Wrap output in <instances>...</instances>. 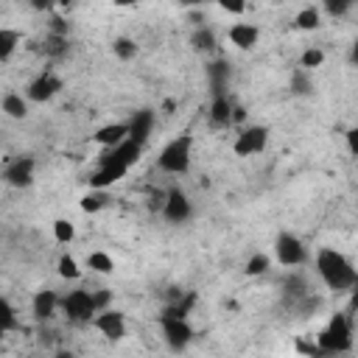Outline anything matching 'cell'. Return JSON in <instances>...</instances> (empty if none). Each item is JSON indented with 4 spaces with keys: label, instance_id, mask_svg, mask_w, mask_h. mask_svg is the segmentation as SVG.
I'll return each instance as SVG.
<instances>
[{
    "label": "cell",
    "instance_id": "cell-1",
    "mask_svg": "<svg viewBox=\"0 0 358 358\" xmlns=\"http://www.w3.org/2000/svg\"><path fill=\"white\" fill-rule=\"evenodd\" d=\"M316 274L322 277V283L330 292H350L358 285L355 266L347 260V255H341L339 249H330V247H322L316 252Z\"/></svg>",
    "mask_w": 358,
    "mask_h": 358
},
{
    "label": "cell",
    "instance_id": "cell-2",
    "mask_svg": "<svg viewBox=\"0 0 358 358\" xmlns=\"http://www.w3.org/2000/svg\"><path fill=\"white\" fill-rule=\"evenodd\" d=\"M190 163H193V134L188 132L168 140L157 157V168L171 177H185L190 171Z\"/></svg>",
    "mask_w": 358,
    "mask_h": 358
},
{
    "label": "cell",
    "instance_id": "cell-3",
    "mask_svg": "<svg viewBox=\"0 0 358 358\" xmlns=\"http://www.w3.org/2000/svg\"><path fill=\"white\" fill-rule=\"evenodd\" d=\"M316 344L322 352H330V355H339V352H347L352 347V325H350V316L347 314H336L328 328L316 336Z\"/></svg>",
    "mask_w": 358,
    "mask_h": 358
},
{
    "label": "cell",
    "instance_id": "cell-4",
    "mask_svg": "<svg viewBox=\"0 0 358 358\" xmlns=\"http://www.w3.org/2000/svg\"><path fill=\"white\" fill-rule=\"evenodd\" d=\"M274 258H277L280 266L294 269V266H303V263L308 260V249H305V244H303L294 233L283 230V233L274 238Z\"/></svg>",
    "mask_w": 358,
    "mask_h": 358
},
{
    "label": "cell",
    "instance_id": "cell-5",
    "mask_svg": "<svg viewBox=\"0 0 358 358\" xmlns=\"http://www.w3.org/2000/svg\"><path fill=\"white\" fill-rule=\"evenodd\" d=\"M62 311H64L67 319H73V322H93V319L98 316L93 292H87V289L67 292V294L62 297Z\"/></svg>",
    "mask_w": 358,
    "mask_h": 358
},
{
    "label": "cell",
    "instance_id": "cell-6",
    "mask_svg": "<svg viewBox=\"0 0 358 358\" xmlns=\"http://www.w3.org/2000/svg\"><path fill=\"white\" fill-rule=\"evenodd\" d=\"M193 216V202L182 188H168L165 190V204H163V219L168 224H188Z\"/></svg>",
    "mask_w": 358,
    "mask_h": 358
},
{
    "label": "cell",
    "instance_id": "cell-7",
    "mask_svg": "<svg viewBox=\"0 0 358 358\" xmlns=\"http://www.w3.org/2000/svg\"><path fill=\"white\" fill-rule=\"evenodd\" d=\"M269 146V129L266 126H244L233 143V152L238 157H255V154H263Z\"/></svg>",
    "mask_w": 358,
    "mask_h": 358
},
{
    "label": "cell",
    "instance_id": "cell-8",
    "mask_svg": "<svg viewBox=\"0 0 358 358\" xmlns=\"http://www.w3.org/2000/svg\"><path fill=\"white\" fill-rule=\"evenodd\" d=\"M160 328H163V339L165 344L174 350V352H182L190 341H193V328L188 319H179V316H168L163 314L160 316Z\"/></svg>",
    "mask_w": 358,
    "mask_h": 358
},
{
    "label": "cell",
    "instance_id": "cell-9",
    "mask_svg": "<svg viewBox=\"0 0 358 358\" xmlns=\"http://www.w3.org/2000/svg\"><path fill=\"white\" fill-rule=\"evenodd\" d=\"M34 168H37V160L31 154L15 157L3 168V182L9 188H31L34 185Z\"/></svg>",
    "mask_w": 358,
    "mask_h": 358
},
{
    "label": "cell",
    "instance_id": "cell-10",
    "mask_svg": "<svg viewBox=\"0 0 358 358\" xmlns=\"http://www.w3.org/2000/svg\"><path fill=\"white\" fill-rule=\"evenodd\" d=\"M59 90H62V79H59L56 73H51V70H45V73H39V76L26 87V98L34 101V104H45V101H51Z\"/></svg>",
    "mask_w": 358,
    "mask_h": 358
},
{
    "label": "cell",
    "instance_id": "cell-11",
    "mask_svg": "<svg viewBox=\"0 0 358 358\" xmlns=\"http://www.w3.org/2000/svg\"><path fill=\"white\" fill-rule=\"evenodd\" d=\"M93 328H96L104 339L120 341V339L126 336V316H123V311L109 308V311H101V314L93 319Z\"/></svg>",
    "mask_w": 358,
    "mask_h": 358
},
{
    "label": "cell",
    "instance_id": "cell-12",
    "mask_svg": "<svg viewBox=\"0 0 358 358\" xmlns=\"http://www.w3.org/2000/svg\"><path fill=\"white\" fill-rule=\"evenodd\" d=\"M140 154H143V146L140 143H134L132 137L126 140V143H120V146H115V149H107L104 154H101V160L98 163H109V165H120V168H132L137 160H140Z\"/></svg>",
    "mask_w": 358,
    "mask_h": 358
},
{
    "label": "cell",
    "instance_id": "cell-13",
    "mask_svg": "<svg viewBox=\"0 0 358 358\" xmlns=\"http://www.w3.org/2000/svg\"><path fill=\"white\" fill-rule=\"evenodd\" d=\"M154 112L152 109H137L132 118H129V137L134 140V143H140V146H146V140H149V134L154 132Z\"/></svg>",
    "mask_w": 358,
    "mask_h": 358
},
{
    "label": "cell",
    "instance_id": "cell-14",
    "mask_svg": "<svg viewBox=\"0 0 358 358\" xmlns=\"http://www.w3.org/2000/svg\"><path fill=\"white\" fill-rule=\"evenodd\" d=\"M227 39L241 51H252L260 39V28L255 23H233L227 31Z\"/></svg>",
    "mask_w": 358,
    "mask_h": 358
},
{
    "label": "cell",
    "instance_id": "cell-15",
    "mask_svg": "<svg viewBox=\"0 0 358 358\" xmlns=\"http://www.w3.org/2000/svg\"><path fill=\"white\" fill-rule=\"evenodd\" d=\"M126 174H129V171H126V168H120V165L98 163V168L90 174V188H93V190H107V188H112L115 182H120Z\"/></svg>",
    "mask_w": 358,
    "mask_h": 358
},
{
    "label": "cell",
    "instance_id": "cell-16",
    "mask_svg": "<svg viewBox=\"0 0 358 358\" xmlns=\"http://www.w3.org/2000/svg\"><path fill=\"white\" fill-rule=\"evenodd\" d=\"M93 140L98 143L104 152H107V149H115V146H120V143L129 140V126H126V123H107V126H101V129L93 134Z\"/></svg>",
    "mask_w": 358,
    "mask_h": 358
},
{
    "label": "cell",
    "instance_id": "cell-17",
    "mask_svg": "<svg viewBox=\"0 0 358 358\" xmlns=\"http://www.w3.org/2000/svg\"><path fill=\"white\" fill-rule=\"evenodd\" d=\"M56 308H62V297L56 292H51V289L37 292L34 300H31V311H34L37 319H51L56 314Z\"/></svg>",
    "mask_w": 358,
    "mask_h": 358
},
{
    "label": "cell",
    "instance_id": "cell-18",
    "mask_svg": "<svg viewBox=\"0 0 358 358\" xmlns=\"http://www.w3.org/2000/svg\"><path fill=\"white\" fill-rule=\"evenodd\" d=\"M233 101L227 96H213L210 101V123L213 126H230L233 123Z\"/></svg>",
    "mask_w": 358,
    "mask_h": 358
},
{
    "label": "cell",
    "instance_id": "cell-19",
    "mask_svg": "<svg viewBox=\"0 0 358 358\" xmlns=\"http://www.w3.org/2000/svg\"><path fill=\"white\" fill-rule=\"evenodd\" d=\"M0 109H3V115L12 120H23L28 115V98H23L20 93H6L0 98Z\"/></svg>",
    "mask_w": 358,
    "mask_h": 358
},
{
    "label": "cell",
    "instance_id": "cell-20",
    "mask_svg": "<svg viewBox=\"0 0 358 358\" xmlns=\"http://www.w3.org/2000/svg\"><path fill=\"white\" fill-rule=\"evenodd\" d=\"M289 90H292V96H297V98L314 96V79H311L308 70H303V67L294 70L292 79H289Z\"/></svg>",
    "mask_w": 358,
    "mask_h": 358
},
{
    "label": "cell",
    "instance_id": "cell-21",
    "mask_svg": "<svg viewBox=\"0 0 358 358\" xmlns=\"http://www.w3.org/2000/svg\"><path fill=\"white\" fill-rule=\"evenodd\" d=\"M20 42H23V34L17 28H9V26L0 28V62H9Z\"/></svg>",
    "mask_w": 358,
    "mask_h": 358
},
{
    "label": "cell",
    "instance_id": "cell-22",
    "mask_svg": "<svg viewBox=\"0 0 358 358\" xmlns=\"http://www.w3.org/2000/svg\"><path fill=\"white\" fill-rule=\"evenodd\" d=\"M294 26H297L300 31H319V28H322V9H319V6H305V9H300L297 17H294Z\"/></svg>",
    "mask_w": 358,
    "mask_h": 358
},
{
    "label": "cell",
    "instance_id": "cell-23",
    "mask_svg": "<svg viewBox=\"0 0 358 358\" xmlns=\"http://www.w3.org/2000/svg\"><path fill=\"white\" fill-rule=\"evenodd\" d=\"M207 73H210L213 96H224V87H227V76H230V70H227V62H213V64L207 67Z\"/></svg>",
    "mask_w": 358,
    "mask_h": 358
},
{
    "label": "cell",
    "instance_id": "cell-24",
    "mask_svg": "<svg viewBox=\"0 0 358 358\" xmlns=\"http://www.w3.org/2000/svg\"><path fill=\"white\" fill-rule=\"evenodd\" d=\"M87 269L96 271V274H112L115 271V260H112V255L96 249V252L87 255Z\"/></svg>",
    "mask_w": 358,
    "mask_h": 358
},
{
    "label": "cell",
    "instance_id": "cell-25",
    "mask_svg": "<svg viewBox=\"0 0 358 358\" xmlns=\"http://www.w3.org/2000/svg\"><path fill=\"white\" fill-rule=\"evenodd\" d=\"M190 45L202 53H210V51H216V34H213L207 26H196V31L190 37Z\"/></svg>",
    "mask_w": 358,
    "mask_h": 358
},
{
    "label": "cell",
    "instance_id": "cell-26",
    "mask_svg": "<svg viewBox=\"0 0 358 358\" xmlns=\"http://www.w3.org/2000/svg\"><path fill=\"white\" fill-rule=\"evenodd\" d=\"M269 269H271V258H269L266 252H255V255H249V260H247V266H244L247 277H260V274H266Z\"/></svg>",
    "mask_w": 358,
    "mask_h": 358
},
{
    "label": "cell",
    "instance_id": "cell-27",
    "mask_svg": "<svg viewBox=\"0 0 358 358\" xmlns=\"http://www.w3.org/2000/svg\"><path fill=\"white\" fill-rule=\"evenodd\" d=\"M107 204H109L107 190H90V193L82 199V210H84V213H90V216H93V213H101Z\"/></svg>",
    "mask_w": 358,
    "mask_h": 358
},
{
    "label": "cell",
    "instance_id": "cell-28",
    "mask_svg": "<svg viewBox=\"0 0 358 358\" xmlns=\"http://www.w3.org/2000/svg\"><path fill=\"white\" fill-rule=\"evenodd\" d=\"M17 328H20L17 311H15V305H12L9 300H3V303H0V330H3V333H12V330H17Z\"/></svg>",
    "mask_w": 358,
    "mask_h": 358
},
{
    "label": "cell",
    "instance_id": "cell-29",
    "mask_svg": "<svg viewBox=\"0 0 358 358\" xmlns=\"http://www.w3.org/2000/svg\"><path fill=\"white\" fill-rule=\"evenodd\" d=\"M56 271H59L62 280H79L82 277V269H79V263H76L73 255H62L59 263H56Z\"/></svg>",
    "mask_w": 358,
    "mask_h": 358
},
{
    "label": "cell",
    "instance_id": "cell-30",
    "mask_svg": "<svg viewBox=\"0 0 358 358\" xmlns=\"http://www.w3.org/2000/svg\"><path fill=\"white\" fill-rule=\"evenodd\" d=\"M112 53H115L120 62H132V59L137 56V45H134V39H129V37H118V39H112Z\"/></svg>",
    "mask_w": 358,
    "mask_h": 358
},
{
    "label": "cell",
    "instance_id": "cell-31",
    "mask_svg": "<svg viewBox=\"0 0 358 358\" xmlns=\"http://www.w3.org/2000/svg\"><path fill=\"white\" fill-rule=\"evenodd\" d=\"M325 64V51L322 48H305L303 51V56H300V67L303 70H316V67H322Z\"/></svg>",
    "mask_w": 358,
    "mask_h": 358
},
{
    "label": "cell",
    "instance_id": "cell-32",
    "mask_svg": "<svg viewBox=\"0 0 358 358\" xmlns=\"http://www.w3.org/2000/svg\"><path fill=\"white\" fill-rule=\"evenodd\" d=\"M53 238L59 241V244H70L76 238V227H73V222H67V219H56L53 222Z\"/></svg>",
    "mask_w": 358,
    "mask_h": 358
},
{
    "label": "cell",
    "instance_id": "cell-33",
    "mask_svg": "<svg viewBox=\"0 0 358 358\" xmlns=\"http://www.w3.org/2000/svg\"><path fill=\"white\" fill-rule=\"evenodd\" d=\"M322 9V15H330V17H344L352 6L347 3V0H328V3H322L319 6Z\"/></svg>",
    "mask_w": 358,
    "mask_h": 358
},
{
    "label": "cell",
    "instance_id": "cell-34",
    "mask_svg": "<svg viewBox=\"0 0 358 358\" xmlns=\"http://www.w3.org/2000/svg\"><path fill=\"white\" fill-rule=\"evenodd\" d=\"M93 300H96L98 314L112 308V292H109V289H96V292H93Z\"/></svg>",
    "mask_w": 358,
    "mask_h": 358
},
{
    "label": "cell",
    "instance_id": "cell-35",
    "mask_svg": "<svg viewBox=\"0 0 358 358\" xmlns=\"http://www.w3.org/2000/svg\"><path fill=\"white\" fill-rule=\"evenodd\" d=\"M344 140H347V149H350V154H352V157H358V123L347 129Z\"/></svg>",
    "mask_w": 358,
    "mask_h": 358
},
{
    "label": "cell",
    "instance_id": "cell-36",
    "mask_svg": "<svg viewBox=\"0 0 358 358\" xmlns=\"http://www.w3.org/2000/svg\"><path fill=\"white\" fill-rule=\"evenodd\" d=\"M222 12H227V15H244L247 12V3H230V0H222Z\"/></svg>",
    "mask_w": 358,
    "mask_h": 358
},
{
    "label": "cell",
    "instance_id": "cell-37",
    "mask_svg": "<svg viewBox=\"0 0 358 358\" xmlns=\"http://www.w3.org/2000/svg\"><path fill=\"white\" fill-rule=\"evenodd\" d=\"M247 120V109L244 107H235L233 109V123H244Z\"/></svg>",
    "mask_w": 358,
    "mask_h": 358
},
{
    "label": "cell",
    "instance_id": "cell-38",
    "mask_svg": "<svg viewBox=\"0 0 358 358\" xmlns=\"http://www.w3.org/2000/svg\"><path fill=\"white\" fill-rule=\"evenodd\" d=\"M352 62L358 64V37H355V42H352Z\"/></svg>",
    "mask_w": 358,
    "mask_h": 358
},
{
    "label": "cell",
    "instance_id": "cell-39",
    "mask_svg": "<svg viewBox=\"0 0 358 358\" xmlns=\"http://www.w3.org/2000/svg\"><path fill=\"white\" fill-rule=\"evenodd\" d=\"M53 358H73V355H70V352H56Z\"/></svg>",
    "mask_w": 358,
    "mask_h": 358
}]
</instances>
